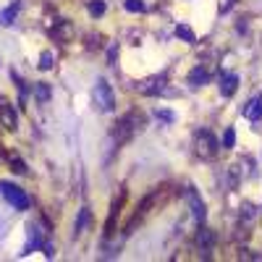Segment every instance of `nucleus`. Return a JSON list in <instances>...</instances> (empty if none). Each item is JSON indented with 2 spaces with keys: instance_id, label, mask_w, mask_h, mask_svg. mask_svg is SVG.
Here are the masks:
<instances>
[{
  "instance_id": "nucleus-1",
  "label": "nucleus",
  "mask_w": 262,
  "mask_h": 262,
  "mask_svg": "<svg viewBox=\"0 0 262 262\" xmlns=\"http://www.w3.org/2000/svg\"><path fill=\"white\" fill-rule=\"evenodd\" d=\"M92 100H95V107L102 113H113L116 111V95L111 90V84L105 79H97L95 81V90H92Z\"/></svg>"
},
{
  "instance_id": "nucleus-2",
  "label": "nucleus",
  "mask_w": 262,
  "mask_h": 262,
  "mask_svg": "<svg viewBox=\"0 0 262 262\" xmlns=\"http://www.w3.org/2000/svg\"><path fill=\"white\" fill-rule=\"evenodd\" d=\"M0 194L6 196V202L13 210H29V196H27V191L21 186H16L11 181H3V184H0Z\"/></svg>"
},
{
  "instance_id": "nucleus-3",
  "label": "nucleus",
  "mask_w": 262,
  "mask_h": 262,
  "mask_svg": "<svg viewBox=\"0 0 262 262\" xmlns=\"http://www.w3.org/2000/svg\"><path fill=\"white\" fill-rule=\"evenodd\" d=\"M139 123H142L139 113H126V116H123V118L118 121V128L113 131V139H116L118 144L128 142L131 137H134V131L139 128Z\"/></svg>"
},
{
  "instance_id": "nucleus-4",
  "label": "nucleus",
  "mask_w": 262,
  "mask_h": 262,
  "mask_svg": "<svg viewBox=\"0 0 262 262\" xmlns=\"http://www.w3.org/2000/svg\"><path fill=\"white\" fill-rule=\"evenodd\" d=\"M186 202H189V207H191L194 221H196V223H205V217H207V207H205L202 196L196 194V189H194V186H189V189H186Z\"/></svg>"
},
{
  "instance_id": "nucleus-5",
  "label": "nucleus",
  "mask_w": 262,
  "mask_h": 262,
  "mask_svg": "<svg viewBox=\"0 0 262 262\" xmlns=\"http://www.w3.org/2000/svg\"><path fill=\"white\" fill-rule=\"evenodd\" d=\"M137 90L142 95H173L170 90H165V76H155V79H147L142 84H137Z\"/></svg>"
},
{
  "instance_id": "nucleus-6",
  "label": "nucleus",
  "mask_w": 262,
  "mask_h": 262,
  "mask_svg": "<svg viewBox=\"0 0 262 262\" xmlns=\"http://www.w3.org/2000/svg\"><path fill=\"white\" fill-rule=\"evenodd\" d=\"M196 149H200L202 158H212L217 152V142H215V137L210 134V131H202V134H200V147H196Z\"/></svg>"
},
{
  "instance_id": "nucleus-7",
  "label": "nucleus",
  "mask_w": 262,
  "mask_h": 262,
  "mask_svg": "<svg viewBox=\"0 0 262 262\" xmlns=\"http://www.w3.org/2000/svg\"><path fill=\"white\" fill-rule=\"evenodd\" d=\"M0 121H3V126L8 131H16L18 128V118H16V111L11 105H0Z\"/></svg>"
},
{
  "instance_id": "nucleus-8",
  "label": "nucleus",
  "mask_w": 262,
  "mask_h": 262,
  "mask_svg": "<svg viewBox=\"0 0 262 262\" xmlns=\"http://www.w3.org/2000/svg\"><path fill=\"white\" fill-rule=\"evenodd\" d=\"M242 113H244L249 121H259V118H262V97H254L249 105H244Z\"/></svg>"
},
{
  "instance_id": "nucleus-9",
  "label": "nucleus",
  "mask_w": 262,
  "mask_h": 262,
  "mask_svg": "<svg viewBox=\"0 0 262 262\" xmlns=\"http://www.w3.org/2000/svg\"><path fill=\"white\" fill-rule=\"evenodd\" d=\"M39 244H42V231H39L37 223H29V242H27V247H24V254H29V252L37 249Z\"/></svg>"
},
{
  "instance_id": "nucleus-10",
  "label": "nucleus",
  "mask_w": 262,
  "mask_h": 262,
  "mask_svg": "<svg viewBox=\"0 0 262 262\" xmlns=\"http://www.w3.org/2000/svg\"><path fill=\"white\" fill-rule=\"evenodd\" d=\"M236 86H238V76H236V74H226V76L221 79V92H223V97H231V95L236 92Z\"/></svg>"
},
{
  "instance_id": "nucleus-11",
  "label": "nucleus",
  "mask_w": 262,
  "mask_h": 262,
  "mask_svg": "<svg viewBox=\"0 0 262 262\" xmlns=\"http://www.w3.org/2000/svg\"><path fill=\"white\" fill-rule=\"evenodd\" d=\"M207 79H210V74L202 69V66L191 69V74H189V84H191V86H202V84H207Z\"/></svg>"
},
{
  "instance_id": "nucleus-12",
  "label": "nucleus",
  "mask_w": 262,
  "mask_h": 262,
  "mask_svg": "<svg viewBox=\"0 0 262 262\" xmlns=\"http://www.w3.org/2000/svg\"><path fill=\"white\" fill-rule=\"evenodd\" d=\"M90 221H92V212H90V210L84 207V210L79 212V217H76V226H74V233H76V236H81V233L86 231V226H90Z\"/></svg>"
},
{
  "instance_id": "nucleus-13",
  "label": "nucleus",
  "mask_w": 262,
  "mask_h": 262,
  "mask_svg": "<svg viewBox=\"0 0 262 262\" xmlns=\"http://www.w3.org/2000/svg\"><path fill=\"white\" fill-rule=\"evenodd\" d=\"M18 8H21V3H13V6H8L3 13H0V27H11L13 21H16V13H18Z\"/></svg>"
},
{
  "instance_id": "nucleus-14",
  "label": "nucleus",
  "mask_w": 262,
  "mask_h": 262,
  "mask_svg": "<svg viewBox=\"0 0 262 262\" xmlns=\"http://www.w3.org/2000/svg\"><path fill=\"white\" fill-rule=\"evenodd\" d=\"M176 37L184 39V42H189V45H194V42H196V34H194V29L189 24H179L176 27Z\"/></svg>"
},
{
  "instance_id": "nucleus-15",
  "label": "nucleus",
  "mask_w": 262,
  "mask_h": 262,
  "mask_svg": "<svg viewBox=\"0 0 262 262\" xmlns=\"http://www.w3.org/2000/svg\"><path fill=\"white\" fill-rule=\"evenodd\" d=\"M71 34H74V27L69 24V21H60V24H58V29H55V37L58 39H71Z\"/></svg>"
},
{
  "instance_id": "nucleus-16",
  "label": "nucleus",
  "mask_w": 262,
  "mask_h": 262,
  "mask_svg": "<svg viewBox=\"0 0 262 262\" xmlns=\"http://www.w3.org/2000/svg\"><path fill=\"white\" fill-rule=\"evenodd\" d=\"M196 244L205 247V249H210V247H212V233H210L207 228H202L200 233H196Z\"/></svg>"
},
{
  "instance_id": "nucleus-17",
  "label": "nucleus",
  "mask_w": 262,
  "mask_h": 262,
  "mask_svg": "<svg viewBox=\"0 0 262 262\" xmlns=\"http://www.w3.org/2000/svg\"><path fill=\"white\" fill-rule=\"evenodd\" d=\"M126 11L128 13H144L147 6H144V0H126Z\"/></svg>"
},
{
  "instance_id": "nucleus-18",
  "label": "nucleus",
  "mask_w": 262,
  "mask_h": 262,
  "mask_svg": "<svg viewBox=\"0 0 262 262\" xmlns=\"http://www.w3.org/2000/svg\"><path fill=\"white\" fill-rule=\"evenodd\" d=\"M34 95H37L39 102H48V100H50V86H48V84H37V86H34Z\"/></svg>"
},
{
  "instance_id": "nucleus-19",
  "label": "nucleus",
  "mask_w": 262,
  "mask_h": 262,
  "mask_svg": "<svg viewBox=\"0 0 262 262\" xmlns=\"http://www.w3.org/2000/svg\"><path fill=\"white\" fill-rule=\"evenodd\" d=\"M53 60H55V58H53V53H50V50H45V53L39 55V69H42V71H50V69H53Z\"/></svg>"
},
{
  "instance_id": "nucleus-20",
  "label": "nucleus",
  "mask_w": 262,
  "mask_h": 262,
  "mask_svg": "<svg viewBox=\"0 0 262 262\" xmlns=\"http://www.w3.org/2000/svg\"><path fill=\"white\" fill-rule=\"evenodd\" d=\"M155 118H158V121H165V123H173V121H176L173 111H165V107H155Z\"/></svg>"
},
{
  "instance_id": "nucleus-21",
  "label": "nucleus",
  "mask_w": 262,
  "mask_h": 262,
  "mask_svg": "<svg viewBox=\"0 0 262 262\" xmlns=\"http://www.w3.org/2000/svg\"><path fill=\"white\" fill-rule=\"evenodd\" d=\"M8 160H11V168H13L16 173H27V163L21 160L18 155H8Z\"/></svg>"
},
{
  "instance_id": "nucleus-22",
  "label": "nucleus",
  "mask_w": 262,
  "mask_h": 262,
  "mask_svg": "<svg viewBox=\"0 0 262 262\" xmlns=\"http://www.w3.org/2000/svg\"><path fill=\"white\" fill-rule=\"evenodd\" d=\"M236 144V131L233 128H226V134H223V149H233Z\"/></svg>"
},
{
  "instance_id": "nucleus-23",
  "label": "nucleus",
  "mask_w": 262,
  "mask_h": 262,
  "mask_svg": "<svg viewBox=\"0 0 262 262\" xmlns=\"http://www.w3.org/2000/svg\"><path fill=\"white\" fill-rule=\"evenodd\" d=\"M105 13V3H102V0H92V3H90V16H102Z\"/></svg>"
},
{
  "instance_id": "nucleus-24",
  "label": "nucleus",
  "mask_w": 262,
  "mask_h": 262,
  "mask_svg": "<svg viewBox=\"0 0 262 262\" xmlns=\"http://www.w3.org/2000/svg\"><path fill=\"white\" fill-rule=\"evenodd\" d=\"M254 215H257L254 205H252V202H244V205H242V217H244V221H252Z\"/></svg>"
},
{
  "instance_id": "nucleus-25",
  "label": "nucleus",
  "mask_w": 262,
  "mask_h": 262,
  "mask_svg": "<svg viewBox=\"0 0 262 262\" xmlns=\"http://www.w3.org/2000/svg\"><path fill=\"white\" fill-rule=\"evenodd\" d=\"M107 63H111V66L116 63V48H111V53H107Z\"/></svg>"
},
{
  "instance_id": "nucleus-26",
  "label": "nucleus",
  "mask_w": 262,
  "mask_h": 262,
  "mask_svg": "<svg viewBox=\"0 0 262 262\" xmlns=\"http://www.w3.org/2000/svg\"><path fill=\"white\" fill-rule=\"evenodd\" d=\"M42 249H45V257H53V247H50V244H45Z\"/></svg>"
}]
</instances>
